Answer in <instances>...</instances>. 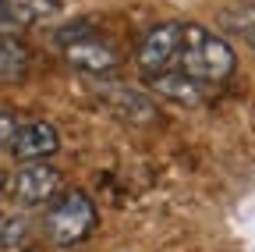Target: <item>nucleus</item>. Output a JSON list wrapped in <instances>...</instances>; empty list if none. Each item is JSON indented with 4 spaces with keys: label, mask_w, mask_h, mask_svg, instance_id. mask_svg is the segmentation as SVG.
Returning <instances> with one entry per match:
<instances>
[{
    "label": "nucleus",
    "mask_w": 255,
    "mask_h": 252,
    "mask_svg": "<svg viewBox=\"0 0 255 252\" xmlns=\"http://www.w3.org/2000/svg\"><path fill=\"white\" fill-rule=\"evenodd\" d=\"M177 60H181V71L195 82H227L238 68L234 46L202 25H184Z\"/></svg>",
    "instance_id": "nucleus-1"
},
{
    "label": "nucleus",
    "mask_w": 255,
    "mask_h": 252,
    "mask_svg": "<svg viewBox=\"0 0 255 252\" xmlns=\"http://www.w3.org/2000/svg\"><path fill=\"white\" fill-rule=\"evenodd\" d=\"M96 231V203L71 188V192H60L53 199V206L46 210V220H43V235L50 245L57 249H71V245H82L89 235Z\"/></svg>",
    "instance_id": "nucleus-2"
},
{
    "label": "nucleus",
    "mask_w": 255,
    "mask_h": 252,
    "mask_svg": "<svg viewBox=\"0 0 255 252\" xmlns=\"http://www.w3.org/2000/svg\"><path fill=\"white\" fill-rule=\"evenodd\" d=\"M96 100H100L117 121L135 124V128H145V124H156L159 121V107L145 96V92H138L135 85L103 82V85H96Z\"/></svg>",
    "instance_id": "nucleus-3"
},
{
    "label": "nucleus",
    "mask_w": 255,
    "mask_h": 252,
    "mask_svg": "<svg viewBox=\"0 0 255 252\" xmlns=\"http://www.w3.org/2000/svg\"><path fill=\"white\" fill-rule=\"evenodd\" d=\"M181 36H184L181 21L152 25L142 36V43H138V68H142L145 78H156V75L170 71V64L181 57Z\"/></svg>",
    "instance_id": "nucleus-4"
},
{
    "label": "nucleus",
    "mask_w": 255,
    "mask_h": 252,
    "mask_svg": "<svg viewBox=\"0 0 255 252\" xmlns=\"http://www.w3.org/2000/svg\"><path fill=\"white\" fill-rule=\"evenodd\" d=\"M64 60L85 75H110L121 68V53L100 36H60Z\"/></svg>",
    "instance_id": "nucleus-5"
},
{
    "label": "nucleus",
    "mask_w": 255,
    "mask_h": 252,
    "mask_svg": "<svg viewBox=\"0 0 255 252\" xmlns=\"http://www.w3.org/2000/svg\"><path fill=\"white\" fill-rule=\"evenodd\" d=\"M60 171L50 167L46 160L43 164H21L18 174L11 178V196L21 203V206H43L50 199L60 196Z\"/></svg>",
    "instance_id": "nucleus-6"
},
{
    "label": "nucleus",
    "mask_w": 255,
    "mask_h": 252,
    "mask_svg": "<svg viewBox=\"0 0 255 252\" xmlns=\"http://www.w3.org/2000/svg\"><path fill=\"white\" fill-rule=\"evenodd\" d=\"M57 149H60V135H57V128L50 121H25L14 146H11L18 164H43Z\"/></svg>",
    "instance_id": "nucleus-7"
},
{
    "label": "nucleus",
    "mask_w": 255,
    "mask_h": 252,
    "mask_svg": "<svg viewBox=\"0 0 255 252\" xmlns=\"http://www.w3.org/2000/svg\"><path fill=\"white\" fill-rule=\"evenodd\" d=\"M152 89H156L163 100L181 103V107H199L202 96H206V92H202V82L188 78L184 71H163V75H156V78H152Z\"/></svg>",
    "instance_id": "nucleus-8"
},
{
    "label": "nucleus",
    "mask_w": 255,
    "mask_h": 252,
    "mask_svg": "<svg viewBox=\"0 0 255 252\" xmlns=\"http://www.w3.org/2000/svg\"><path fill=\"white\" fill-rule=\"evenodd\" d=\"M0 4H4V18L11 28L39 25V21H50L53 14H60V0H0Z\"/></svg>",
    "instance_id": "nucleus-9"
},
{
    "label": "nucleus",
    "mask_w": 255,
    "mask_h": 252,
    "mask_svg": "<svg viewBox=\"0 0 255 252\" xmlns=\"http://www.w3.org/2000/svg\"><path fill=\"white\" fill-rule=\"evenodd\" d=\"M25 71H28V50L18 39L0 32V82H14Z\"/></svg>",
    "instance_id": "nucleus-10"
},
{
    "label": "nucleus",
    "mask_w": 255,
    "mask_h": 252,
    "mask_svg": "<svg viewBox=\"0 0 255 252\" xmlns=\"http://www.w3.org/2000/svg\"><path fill=\"white\" fill-rule=\"evenodd\" d=\"M25 235H28V224L21 217L0 220V252H18L25 245Z\"/></svg>",
    "instance_id": "nucleus-11"
},
{
    "label": "nucleus",
    "mask_w": 255,
    "mask_h": 252,
    "mask_svg": "<svg viewBox=\"0 0 255 252\" xmlns=\"http://www.w3.org/2000/svg\"><path fill=\"white\" fill-rule=\"evenodd\" d=\"M18 132H21L18 114L0 110V149H11V146H14V139H18Z\"/></svg>",
    "instance_id": "nucleus-12"
},
{
    "label": "nucleus",
    "mask_w": 255,
    "mask_h": 252,
    "mask_svg": "<svg viewBox=\"0 0 255 252\" xmlns=\"http://www.w3.org/2000/svg\"><path fill=\"white\" fill-rule=\"evenodd\" d=\"M11 196V174H4V171H0V203H4Z\"/></svg>",
    "instance_id": "nucleus-13"
},
{
    "label": "nucleus",
    "mask_w": 255,
    "mask_h": 252,
    "mask_svg": "<svg viewBox=\"0 0 255 252\" xmlns=\"http://www.w3.org/2000/svg\"><path fill=\"white\" fill-rule=\"evenodd\" d=\"M0 28H11V25H7V18H4V4H0Z\"/></svg>",
    "instance_id": "nucleus-14"
}]
</instances>
